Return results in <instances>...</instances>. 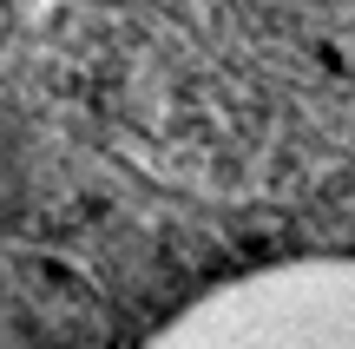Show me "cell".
Segmentation results:
<instances>
[{
	"mask_svg": "<svg viewBox=\"0 0 355 349\" xmlns=\"http://www.w3.org/2000/svg\"><path fill=\"white\" fill-rule=\"evenodd\" d=\"M152 349H355V271L237 284L184 310Z\"/></svg>",
	"mask_w": 355,
	"mask_h": 349,
	"instance_id": "cell-1",
	"label": "cell"
}]
</instances>
